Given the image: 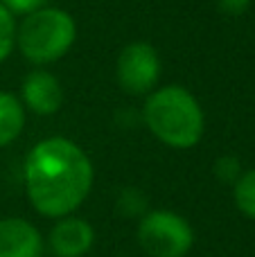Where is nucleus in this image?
<instances>
[{
    "label": "nucleus",
    "mask_w": 255,
    "mask_h": 257,
    "mask_svg": "<svg viewBox=\"0 0 255 257\" xmlns=\"http://www.w3.org/2000/svg\"><path fill=\"white\" fill-rule=\"evenodd\" d=\"M23 178L32 208L48 219H61L88 199L95 172L79 145L57 136L32 147Z\"/></svg>",
    "instance_id": "1"
},
{
    "label": "nucleus",
    "mask_w": 255,
    "mask_h": 257,
    "mask_svg": "<svg viewBox=\"0 0 255 257\" xmlns=\"http://www.w3.org/2000/svg\"><path fill=\"white\" fill-rule=\"evenodd\" d=\"M145 124L172 149H190L203 136V111L197 97L183 86L152 90L145 104Z\"/></svg>",
    "instance_id": "2"
},
{
    "label": "nucleus",
    "mask_w": 255,
    "mask_h": 257,
    "mask_svg": "<svg viewBox=\"0 0 255 257\" xmlns=\"http://www.w3.org/2000/svg\"><path fill=\"white\" fill-rule=\"evenodd\" d=\"M77 25L72 16L57 7H41L23 18L16 30V45L32 63H52L72 48Z\"/></svg>",
    "instance_id": "3"
},
{
    "label": "nucleus",
    "mask_w": 255,
    "mask_h": 257,
    "mask_svg": "<svg viewBox=\"0 0 255 257\" xmlns=\"http://www.w3.org/2000/svg\"><path fill=\"white\" fill-rule=\"evenodd\" d=\"M136 235L149 257H185L194 244V230L188 219L170 210L145 212Z\"/></svg>",
    "instance_id": "4"
},
{
    "label": "nucleus",
    "mask_w": 255,
    "mask_h": 257,
    "mask_svg": "<svg viewBox=\"0 0 255 257\" xmlns=\"http://www.w3.org/2000/svg\"><path fill=\"white\" fill-rule=\"evenodd\" d=\"M117 84L129 95H149L161 77V57L145 41L129 43L117 57Z\"/></svg>",
    "instance_id": "5"
},
{
    "label": "nucleus",
    "mask_w": 255,
    "mask_h": 257,
    "mask_svg": "<svg viewBox=\"0 0 255 257\" xmlns=\"http://www.w3.org/2000/svg\"><path fill=\"white\" fill-rule=\"evenodd\" d=\"M48 244L57 257H81L93 248L95 230L86 219L68 214L52 226Z\"/></svg>",
    "instance_id": "6"
},
{
    "label": "nucleus",
    "mask_w": 255,
    "mask_h": 257,
    "mask_svg": "<svg viewBox=\"0 0 255 257\" xmlns=\"http://www.w3.org/2000/svg\"><path fill=\"white\" fill-rule=\"evenodd\" d=\"M43 237L39 228L21 217L0 219V257H41Z\"/></svg>",
    "instance_id": "7"
},
{
    "label": "nucleus",
    "mask_w": 255,
    "mask_h": 257,
    "mask_svg": "<svg viewBox=\"0 0 255 257\" xmlns=\"http://www.w3.org/2000/svg\"><path fill=\"white\" fill-rule=\"evenodd\" d=\"M23 102L30 111L39 115H52L63 104L61 84L54 75L45 70H32L23 81Z\"/></svg>",
    "instance_id": "8"
},
{
    "label": "nucleus",
    "mask_w": 255,
    "mask_h": 257,
    "mask_svg": "<svg viewBox=\"0 0 255 257\" xmlns=\"http://www.w3.org/2000/svg\"><path fill=\"white\" fill-rule=\"evenodd\" d=\"M25 126V108L12 93H0V147H7Z\"/></svg>",
    "instance_id": "9"
},
{
    "label": "nucleus",
    "mask_w": 255,
    "mask_h": 257,
    "mask_svg": "<svg viewBox=\"0 0 255 257\" xmlns=\"http://www.w3.org/2000/svg\"><path fill=\"white\" fill-rule=\"evenodd\" d=\"M233 199L244 217L255 219V169L242 172V176L233 185Z\"/></svg>",
    "instance_id": "10"
},
{
    "label": "nucleus",
    "mask_w": 255,
    "mask_h": 257,
    "mask_svg": "<svg viewBox=\"0 0 255 257\" xmlns=\"http://www.w3.org/2000/svg\"><path fill=\"white\" fill-rule=\"evenodd\" d=\"M16 21H14V14H9L7 9L0 5V61L12 54L14 45H16Z\"/></svg>",
    "instance_id": "11"
},
{
    "label": "nucleus",
    "mask_w": 255,
    "mask_h": 257,
    "mask_svg": "<svg viewBox=\"0 0 255 257\" xmlns=\"http://www.w3.org/2000/svg\"><path fill=\"white\" fill-rule=\"evenodd\" d=\"M215 176L221 183H237V178L242 176V165L235 156H221L215 163Z\"/></svg>",
    "instance_id": "12"
},
{
    "label": "nucleus",
    "mask_w": 255,
    "mask_h": 257,
    "mask_svg": "<svg viewBox=\"0 0 255 257\" xmlns=\"http://www.w3.org/2000/svg\"><path fill=\"white\" fill-rule=\"evenodd\" d=\"M117 210H120L124 217H134V214L145 212V196L138 190L129 187V190L122 192L120 201H117Z\"/></svg>",
    "instance_id": "13"
},
{
    "label": "nucleus",
    "mask_w": 255,
    "mask_h": 257,
    "mask_svg": "<svg viewBox=\"0 0 255 257\" xmlns=\"http://www.w3.org/2000/svg\"><path fill=\"white\" fill-rule=\"evenodd\" d=\"M45 3H48V0H0V5H3L9 14H25V16L36 12V9H41Z\"/></svg>",
    "instance_id": "14"
},
{
    "label": "nucleus",
    "mask_w": 255,
    "mask_h": 257,
    "mask_svg": "<svg viewBox=\"0 0 255 257\" xmlns=\"http://www.w3.org/2000/svg\"><path fill=\"white\" fill-rule=\"evenodd\" d=\"M217 5H219V9L224 14H228V16H239V14H244L248 9L251 0H217Z\"/></svg>",
    "instance_id": "15"
}]
</instances>
